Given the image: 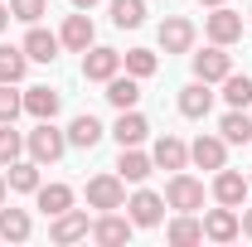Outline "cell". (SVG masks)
<instances>
[{
	"mask_svg": "<svg viewBox=\"0 0 252 247\" xmlns=\"http://www.w3.org/2000/svg\"><path fill=\"white\" fill-rule=\"evenodd\" d=\"M25 151H30V160H39V165H54V160H63V151H68V136H63L54 122H39L25 136Z\"/></svg>",
	"mask_w": 252,
	"mask_h": 247,
	"instance_id": "1",
	"label": "cell"
},
{
	"mask_svg": "<svg viewBox=\"0 0 252 247\" xmlns=\"http://www.w3.org/2000/svg\"><path fill=\"white\" fill-rule=\"evenodd\" d=\"M165 209H175V214H194V209H204V185L185 175V170H175L170 175V185H165Z\"/></svg>",
	"mask_w": 252,
	"mask_h": 247,
	"instance_id": "2",
	"label": "cell"
},
{
	"mask_svg": "<svg viewBox=\"0 0 252 247\" xmlns=\"http://www.w3.org/2000/svg\"><path fill=\"white\" fill-rule=\"evenodd\" d=\"M88 204H93L97 214L126 209V180L122 175H93V180H88Z\"/></svg>",
	"mask_w": 252,
	"mask_h": 247,
	"instance_id": "3",
	"label": "cell"
},
{
	"mask_svg": "<svg viewBox=\"0 0 252 247\" xmlns=\"http://www.w3.org/2000/svg\"><path fill=\"white\" fill-rule=\"evenodd\" d=\"M204 34H209V44H238L243 39V15L238 10H228V5H214V15L204 20Z\"/></svg>",
	"mask_w": 252,
	"mask_h": 247,
	"instance_id": "4",
	"label": "cell"
},
{
	"mask_svg": "<svg viewBox=\"0 0 252 247\" xmlns=\"http://www.w3.org/2000/svg\"><path fill=\"white\" fill-rule=\"evenodd\" d=\"M131 228H136V223H131V214H117V209H107V214H97L93 218V233H88V238H93V243H102V247H122L126 238H131Z\"/></svg>",
	"mask_w": 252,
	"mask_h": 247,
	"instance_id": "5",
	"label": "cell"
},
{
	"mask_svg": "<svg viewBox=\"0 0 252 247\" xmlns=\"http://www.w3.org/2000/svg\"><path fill=\"white\" fill-rule=\"evenodd\" d=\"M88 233H93V218L83 214V209H63V214H54V223H49V238H54V243H83V238H88Z\"/></svg>",
	"mask_w": 252,
	"mask_h": 247,
	"instance_id": "6",
	"label": "cell"
},
{
	"mask_svg": "<svg viewBox=\"0 0 252 247\" xmlns=\"http://www.w3.org/2000/svg\"><path fill=\"white\" fill-rule=\"evenodd\" d=\"M238 233H243V218H238V209L219 204V209H209V214H204V238H209V243H233Z\"/></svg>",
	"mask_w": 252,
	"mask_h": 247,
	"instance_id": "7",
	"label": "cell"
},
{
	"mask_svg": "<svg viewBox=\"0 0 252 247\" xmlns=\"http://www.w3.org/2000/svg\"><path fill=\"white\" fill-rule=\"evenodd\" d=\"M117 73H122V54H117V49L93 44V49L83 54V78H88V83H107V78H117Z\"/></svg>",
	"mask_w": 252,
	"mask_h": 247,
	"instance_id": "8",
	"label": "cell"
},
{
	"mask_svg": "<svg viewBox=\"0 0 252 247\" xmlns=\"http://www.w3.org/2000/svg\"><path fill=\"white\" fill-rule=\"evenodd\" d=\"M126 214H131V223H136V228H156L160 218H165V199H160V194H151V189H136V194L126 199Z\"/></svg>",
	"mask_w": 252,
	"mask_h": 247,
	"instance_id": "9",
	"label": "cell"
},
{
	"mask_svg": "<svg viewBox=\"0 0 252 247\" xmlns=\"http://www.w3.org/2000/svg\"><path fill=\"white\" fill-rule=\"evenodd\" d=\"M228 73H233V59H228L223 44H209L204 54H194V78H204V83H223Z\"/></svg>",
	"mask_w": 252,
	"mask_h": 247,
	"instance_id": "10",
	"label": "cell"
},
{
	"mask_svg": "<svg viewBox=\"0 0 252 247\" xmlns=\"http://www.w3.org/2000/svg\"><path fill=\"white\" fill-rule=\"evenodd\" d=\"M160 49H165V54H189V49H194V25H189L185 15H170V20L160 25Z\"/></svg>",
	"mask_w": 252,
	"mask_h": 247,
	"instance_id": "11",
	"label": "cell"
},
{
	"mask_svg": "<svg viewBox=\"0 0 252 247\" xmlns=\"http://www.w3.org/2000/svg\"><path fill=\"white\" fill-rule=\"evenodd\" d=\"M189 160H194L199 170H223V165H228V141H223V136H199V141L189 146Z\"/></svg>",
	"mask_w": 252,
	"mask_h": 247,
	"instance_id": "12",
	"label": "cell"
},
{
	"mask_svg": "<svg viewBox=\"0 0 252 247\" xmlns=\"http://www.w3.org/2000/svg\"><path fill=\"white\" fill-rule=\"evenodd\" d=\"M248 194H252V189H248V180H243L238 170H228V165H223V170H214V199H219V204L238 209Z\"/></svg>",
	"mask_w": 252,
	"mask_h": 247,
	"instance_id": "13",
	"label": "cell"
},
{
	"mask_svg": "<svg viewBox=\"0 0 252 247\" xmlns=\"http://www.w3.org/2000/svg\"><path fill=\"white\" fill-rule=\"evenodd\" d=\"M20 49L30 54V63H54V59H59V49H63V39H59V34H49V30H39V25H30V34H25Z\"/></svg>",
	"mask_w": 252,
	"mask_h": 247,
	"instance_id": "14",
	"label": "cell"
},
{
	"mask_svg": "<svg viewBox=\"0 0 252 247\" xmlns=\"http://www.w3.org/2000/svg\"><path fill=\"white\" fill-rule=\"evenodd\" d=\"M59 39H63V49L88 54V49H93V39H97V30H93V20H88V15H68V20H63V30H59Z\"/></svg>",
	"mask_w": 252,
	"mask_h": 247,
	"instance_id": "15",
	"label": "cell"
},
{
	"mask_svg": "<svg viewBox=\"0 0 252 247\" xmlns=\"http://www.w3.org/2000/svg\"><path fill=\"white\" fill-rule=\"evenodd\" d=\"M151 170H156V160L141 151V146H122V160H117V175H122L126 185H141V180H151Z\"/></svg>",
	"mask_w": 252,
	"mask_h": 247,
	"instance_id": "16",
	"label": "cell"
},
{
	"mask_svg": "<svg viewBox=\"0 0 252 247\" xmlns=\"http://www.w3.org/2000/svg\"><path fill=\"white\" fill-rule=\"evenodd\" d=\"M59 107H63L59 88H25V112H30L34 122H54Z\"/></svg>",
	"mask_w": 252,
	"mask_h": 247,
	"instance_id": "17",
	"label": "cell"
},
{
	"mask_svg": "<svg viewBox=\"0 0 252 247\" xmlns=\"http://www.w3.org/2000/svg\"><path fill=\"white\" fill-rule=\"evenodd\" d=\"M209 107H214V93H209V83H204V78H194L189 88H180V112H185L189 122L209 117Z\"/></svg>",
	"mask_w": 252,
	"mask_h": 247,
	"instance_id": "18",
	"label": "cell"
},
{
	"mask_svg": "<svg viewBox=\"0 0 252 247\" xmlns=\"http://www.w3.org/2000/svg\"><path fill=\"white\" fill-rule=\"evenodd\" d=\"M63 136H68V146H78V151H93L107 131H102V122H97L93 112H83V117H73V122H68V131H63Z\"/></svg>",
	"mask_w": 252,
	"mask_h": 247,
	"instance_id": "19",
	"label": "cell"
},
{
	"mask_svg": "<svg viewBox=\"0 0 252 247\" xmlns=\"http://www.w3.org/2000/svg\"><path fill=\"white\" fill-rule=\"evenodd\" d=\"M112 136H117V146H141V141L151 136V122H146L136 107H126L122 117H117V126H112Z\"/></svg>",
	"mask_w": 252,
	"mask_h": 247,
	"instance_id": "20",
	"label": "cell"
},
{
	"mask_svg": "<svg viewBox=\"0 0 252 247\" xmlns=\"http://www.w3.org/2000/svg\"><path fill=\"white\" fill-rule=\"evenodd\" d=\"M151 160H156V170H185L189 165V146L180 141V136H160Z\"/></svg>",
	"mask_w": 252,
	"mask_h": 247,
	"instance_id": "21",
	"label": "cell"
},
{
	"mask_svg": "<svg viewBox=\"0 0 252 247\" xmlns=\"http://www.w3.org/2000/svg\"><path fill=\"white\" fill-rule=\"evenodd\" d=\"M107 102H112V107H117V112H126V107H136V102H141V78H131V73H117V78H107Z\"/></svg>",
	"mask_w": 252,
	"mask_h": 247,
	"instance_id": "22",
	"label": "cell"
},
{
	"mask_svg": "<svg viewBox=\"0 0 252 247\" xmlns=\"http://www.w3.org/2000/svg\"><path fill=\"white\" fill-rule=\"evenodd\" d=\"M165 238H170L175 247H194V243H204V218H194V214H180V218H170Z\"/></svg>",
	"mask_w": 252,
	"mask_h": 247,
	"instance_id": "23",
	"label": "cell"
},
{
	"mask_svg": "<svg viewBox=\"0 0 252 247\" xmlns=\"http://www.w3.org/2000/svg\"><path fill=\"white\" fill-rule=\"evenodd\" d=\"M219 136L228 141V146H252V117H248V107H233V112L223 117Z\"/></svg>",
	"mask_w": 252,
	"mask_h": 247,
	"instance_id": "24",
	"label": "cell"
},
{
	"mask_svg": "<svg viewBox=\"0 0 252 247\" xmlns=\"http://www.w3.org/2000/svg\"><path fill=\"white\" fill-rule=\"evenodd\" d=\"M5 185L15 189V194H34V189H39V160H15V165H5Z\"/></svg>",
	"mask_w": 252,
	"mask_h": 247,
	"instance_id": "25",
	"label": "cell"
},
{
	"mask_svg": "<svg viewBox=\"0 0 252 247\" xmlns=\"http://www.w3.org/2000/svg\"><path fill=\"white\" fill-rule=\"evenodd\" d=\"M30 73V54L15 44H0V83H20Z\"/></svg>",
	"mask_w": 252,
	"mask_h": 247,
	"instance_id": "26",
	"label": "cell"
},
{
	"mask_svg": "<svg viewBox=\"0 0 252 247\" xmlns=\"http://www.w3.org/2000/svg\"><path fill=\"white\" fill-rule=\"evenodd\" d=\"M30 214H25V209H5V204H0V238H5V243H25V238H30Z\"/></svg>",
	"mask_w": 252,
	"mask_h": 247,
	"instance_id": "27",
	"label": "cell"
},
{
	"mask_svg": "<svg viewBox=\"0 0 252 247\" xmlns=\"http://www.w3.org/2000/svg\"><path fill=\"white\" fill-rule=\"evenodd\" d=\"M34 199H39V209H44L49 218L63 214V209H73V189H68V185H39Z\"/></svg>",
	"mask_w": 252,
	"mask_h": 247,
	"instance_id": "28",
	"label": "cell"
},
{
	"mask_svg": "<svg viewBox=\"0 0 252 247\" xmlns=\"http://www.w3.org/2000/svg\"><path fill=\"white\" fill-rule=\"evenodd\" d=\"M112 25L117 30H141L146 25V0H112Z\"/></svg>",
	"mask_w": 252,
	"mask_h": 247,
	"instance_id": "29",
	"label": "cell"
},
{
	"mask_svg": "<svg viewBox=\"0 0 252 247\" xmlns=\"http://www.w3.org/2000/svg\"><path fill=\"white\" fill-rule=\"evenodd\" d=\"M25 155V131H15V122H0V170L15 165Z\"/></svg>",
	"mask_w": 252,
	"mask_h": 247,
	"instance_id": "30",
	"label": "cell"
},
{
	"mask_svg": "<svg viewBox=\"0 0 252 247\" xmlns=\"http://www.w3.org/2000/svg\"><path fill=\"white\" fill-rule=\"evenodd\" d=\"M223 102L228 107H252V78L248 73H228L223 78Z\"/></svg>",
	"mask_w": 252,
	"mask_h": 247,
	"instance_id": "31",
	"label": "cell"
},
{
	"mask_svg": "<svg viewBox=\"0 0 252 247\" xmlns=\"http://www.w3.org/2000/svg\"><path fill=\"white\" fill-rule=\"evenodd\" d=\"M122 63H126V73H131V78H151V73L160 68V59L151 54V49H126Z\"/></svg>",
	"mask_w": 252,
	"mask_h": 247,
	"instance_id": "32",
	"label": "cell"
},
{
	"mask_svg": "<svg viewBox=\"0 0 252 247\" xmlns=\"http://www.w3.org/2000/svg\"><path fill=\"white\" fill-rule=\"evenodd\" d=\"M25 112V97L15 93V83H0V122H15Z\"/></svg>",
	"mask_w": 252,
	"mask_h": 247,
	"instance_id": "33",
	"label": "cell"
},
{
	"mask_svg": "<svg viewBox=\"0 0 252 247\" xmlns=\"http://www.w3.org/2000/svg\"><path fill=\"white\" fill-rule=\"evenodd\" d=\"M10 15L25 25H39V15H49V0H10Z\"/></svg>",
	"mask_w": 252,
	"mask_h": 247,
	"instance_id": "34",
	"label": "cell"
},
{
	"mask_svg": "<svg viewBox=\"0 0 252 247\" xmlns=\"http://www.w3.org/2000/svg\"><path fill=\"white\" fill-rule=\"evenodd\" d=\"M238 218H243V238H252V209H243Z\"/></svg>",
	"mask_w": 252,
	"mask_h": 247,
	"instance_id": "35",
	"label": "cell"
},
{
	"mask_svg": "<svg viewBox=\"0 0 252 247\" xmlns=\"http://www.w3.org/2000/svg\"><path fill=\"white\" fill-rule=\"evenodd\" d=\"M10 20H15V15H10V5H0V30H5Z\"/></svg>",
	"mask_w": 252,
	"mask_h": 247,
	"instance_id": "36",
	"label": "cell"
},
{
	"mask_svg": "<svg viewBox=\"0 0 252 247\" xmlns=\"http://www.w3.org/2000/svg\"><path fill=\"white\" fill-rule=\"evenodd\" d=\"M97 0H73V10H93Z\"/></svg>",
	"mask_w": 252,
	"mask_h": 247,
	"instance_id": "37",
	"label": "cell"
},
{
	"mask_svg": "<svg viewBox=\"0 0 252 247\" xmlns=\"http://www.w3.org/2000/svg\"><path fill=\"white\" fill-rule=\"evenodd\" d=\"M199 5H209V10H214V5H228V0H199Z\"/></svg>",
	"mask_w": 252,
	"mask_h": 247,
	"instance_id": "38",
	"label": "cell"
},
{
	"mask_svg": "<svg viewBox=\"0 0 252 247\" xmlns=\"http://www.w3.org/2000/svg\"><path fill=\"white\" fill-rule=\"evenodd\" d=\"M5 189H10V185H5V175H0V204H5Z\"/></svg>",
	"mask_w": 252,
	"mask_h": 247,
	"instance_id": "39",
	"label": "cell"
},
{
	"mask_svg": "<svg viewBox=\"0 0 252 247\" xmlns=\"http://www.w3.org/2000/svg\"><path fill=\"white\" fill-rule=\"evenodd\" d=\"M248 189H252V180H248Z\"/></svg>",
	"mask_w": 252,
	"mask_h": 247,
	"instance_id": "40",
	"label": "cell"
}]
</instances>
